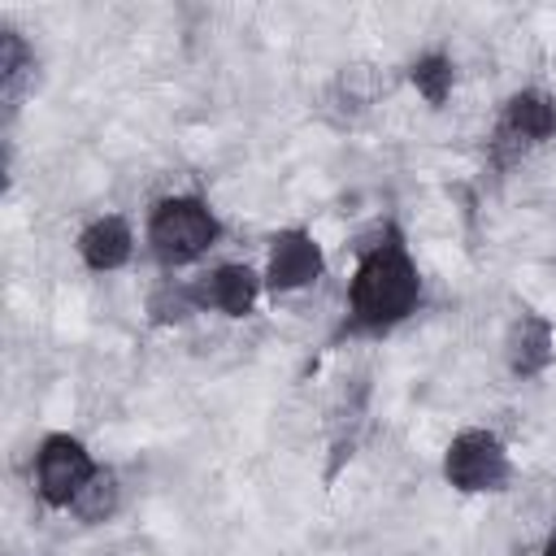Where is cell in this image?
<instances>
[{
	"mask_svg": "<svg viewBox=\"0 0 556 556\" xmlns=\"http://www.w3.org/2000/svg\"><path fill=\"white\" fill-rule=\"evenodd\" d=\"M78 248H83V261L91 269H117L130 256V226L122 217H100L83 230Z\"/></svg>",
	"mask_w": 556,
	"mask_h": 556,
	"instance_id": "cell-7",
	"label": "cell"
},
{
	"mask_svg": "<svg viewBox=\"0 0 556 556\" xmlns=\"http://www.w3.org/2000/svg\"><path fill=\"white\" fill-rule=\"evenodd\" d=\"M552 361V326L539 317H521L508 334V365L517 374H539Z\"/></svg>",
	"mask_w": 556,
	"mask_h": 556,
	"instance_id": "cell-8",
	"label": "cell"
},
{
	"mask_svg": "<svg viewBox=\"0 0 556 556\" xmlns=\"http://www.w3.org/2000/svg\"><path fill=\"white\" fill-rule=\"evenodd\" d=\"M413 83H417V91L430 104H443L447 91H452V65H447V56H421L413 65Z\"/></svg>",
	"mask_w": 556,
	"mask_h": 556,
	"instance_id": "cell-11",
	"label": "cell"
},
{
	"mask_svg": "<svg viewBox=\"0 0 556 556\" xmlns=\"http://www.w3.org/2000/svg\"><path fill=\"white\" fill-rule=\"evenodd\" d=\"M256 274L248 269V265H222L195 295L200 300H208L213 308H222V313H230V317H243L252 304H256Z\"/></svg>",
	"mask_w": 556,
	"mask_h": 556,
	"instance_id": "cell-6",
	"label": "cell"
},
{
	"mask_svg": "<svg viewBox=\"0 0 556 556\" xmlns=\"http://www.w3.org/2000/svg\"><path fill=\"white\" fill-rule=\"evenodd\" d=\"M96 478L91 456L83 452L78 439L70 434H52L39 447V491L48 504H74V495Z\"/></svg>",
	"mask_w": 556,
	"mask_h": 556,
	"instance_id": "cell-4",
	"label": "cell"
},
{
	"mask_svg": "<svg viewBox=\"0 0 556 556\" xmlns=\"http://www.w3.org/2000/svg\"><path fill=\"white\" fill-rule=\"evenodd\" d=\"M148 313H152L156 321H182V317L191 313V295H187L182 287H161V291L152 295Z\"/></svg>",
	"mask_w": 556,
	"mask_h": 556,
	"instance_id": "cell-12",
	"label": "cell"
},
{
	"mask_svg": "<svg viewBox=\"0 0 556 556\" xmlns=\"http://www.w3.org/2000/svg\"><path fill=\"white\" fill-rule=\"evenodd\" d=\"M17 65H22V39H17L13 30H4V35H0V74L13 78Z\"/></svg>",
	"mask_w": 556,
	"mask_h": 556,
	"instance_id": "cell-13",
	"label": "cell"
},
{
	"mask_svg": "<svg viewBox=\"0 0 556 556\" xmlns=\"http://www.w3.org/2000/svg\"><path fill=\"white\" fill-rule=\"evenodd\" d=\"M508 126L526 139H547L556 130V104L539 91H521L508 100Z\"/></svg>",
	"mask_w": 556,
	"mask_h": 556,
	"instance_id": "cell-9",
	"label": "cell"
},
{
	"mask_svg": "<svg viewBox=\"0 0 556 556\" xmlns=\"http://www.w3.org/2000/svg\"><path fill=\"white\" fill-rule=\"evenodd\" d=\"M417 304V269L400 243L365 252L352 278V313L365 326H391Z\"/></svg>",
	"mask_w": 556,
	"mask_h": 556,
	"instance_id": "cell-1",
	"label": "cell"
},
{
	"mask_svg": "<svg viewBox=\"0 0 556 556\" xmlns=\"http://www.w3.org/2000/svg\"><path fill=\"white\" fill-rule=\"evenodd\" d=\"M547 556H556V539H552V547H547Z\"/></svg>",
	"mask_w": 556,
	"mask_h": 556,
	"instance_id": "cell-14",
	"label": "cell"
},
{
	"mask_svg": "<svg viewBox=\"0 0 556 556\" xmlns=\"http://www.w3.org/2000/svg\"><path fill=\"white\" fill-rule=\"evenodd\" d=\"M443 473L460 491H500L508 482V456L486 430H465L452 439Z\"/></svg>",
	"mask_w": 556,
	"mask_h": 556,
	"instance_id": "cell-3",
	"label": "cell"
},
{
	"mask_svg": "<svg viewBox=\"0 0 556 556\" xmlns=\"http://www.w3.org/2000/svg\"><path fill=\"white\" fill-rule=\"evenodd\" d=\"M321 269V252L304 230H282L269 248V287L274 291H295L313 282Z\"/></svg>",
	"mask_w": 556,
	"mask_h": 556,
	"instance_id": "cell-5",
	"label": "cell"
},
{
	"mask_svg": "<svg viewBox=\"0 0 556 556\" xmlns=\"http://www.w3.org/2000/svg\"><path fill=\"white\" fill-rule=\"evenodd\" d=\"M148 239L165 265H187L217 239V222L200 200H161Z\"/></svg>",
	"mask_w": 556,
	"mask_h": 556,
	"instance_id": "cell-2",
	"label": "cell"
},
{
	"mask_svg": "<svg viewBox=\"0 0 556 556\" xmlns=\"http://www.w3.org/2000/svg\"><path fill=\"white\" fill-rule=\"evenodd\" d=\"M113 508H117V482L96 469V478L74 495V513H78L83 521H104Z\"/></svg>",
	"mask_w": 556,
	"mask_h": 556,
	"instance_id": "cell-10",
	"label": "cell"
}]
</instances>
